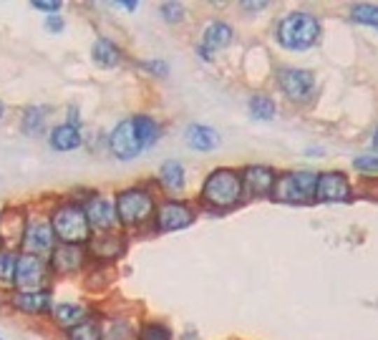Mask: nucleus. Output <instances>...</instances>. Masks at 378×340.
<instances>
[{
    "label": "nucleus",
    "mask_w": 378,
    "mask_h": 340,
    "mask_svg": "<svg viewBox=\"0 0 378 340\" xmlns=\"http://www.w3.org/2000/svg\"><path fill=\"white\" fill-rule=\"evenodd\" d=\"M10 302L13 308H18L20 313H31V315H41L50 310V295L46 290H38V292H15Z\"/></svg>",
    "instance_id": "nucleus-16"
},
{
    "label": "nucleus",
    "mask_w": 378,
    "mask_h": 340,
    "mask_svg": "<svg viewBox=\"0 0 378 340\" xmlns=\"http://www.w3.org/2000/svg\"><path fill=\"white\" fill-rule=\"evenodd\" d=\"M53 237H56V234H53L50 222L31 220L25 225V234H23V242H20V245L25 247V255H36V257H41V255L50 252Z\"/></svg>",
    "instance_id": "nucleus-9"
},
{
    "label": "nucleus",
    "mask_w": 378,
    "mask_h": 340,
    "mask_svg": "<svg viewBox=\"0 0 378 340\" xmlns=\"http://www.w3.org/2000/svg\"><path fill=\"white\" fill-rule=\"evenodd\" d=\"M187 144L192 146V149L209 151V149H214V146L220 144V136H217V132H214V129H209V126L195 124V126H189V129H187Z\"/></svg>",
    "instance_id": "nucleus-19"
},
{
    "label": "nucleus",
    "mask_w": 378,
    "mask_h": 340,
    "mask_svg": "<svg viewBox=\"0 0 378 340\" xmlns=\"http://www.w3.org/2000/svg\"><path fill=\"white\" fill-rule=\"evenodd\" d=\"M321 25L310 13H290L277 25V41L290 50H305L318 41Z\"/></svg>",
    "instance_id": "nucleus-1"
},
{
    "label": "nucleus",
    "mask_w": 378,
    "mask_h": 340,
    "mask_svg": "<svg viewBox=\"0 0 378 340\" xmlns=\"http://www.w3.org/2000/svg\"><path fill=\"white\" fill-rule=\"evenodd\" d=\"M356 167L360 171H378V159L376 157H360L356 159Z\"/></svg>",
    "instance_id": "nucleus-32"
},
{
    "label": "nucleus",
    "mask_w": 378,
    "mask_h": 340,
    "mask_svg": "<svg viewBox=\"0 0 378 340\" xmlns=\"http://www.w3.org/2000/svg\"><path fill=\"white\" fill-rule=\"evenodd\" d=\"M159 179H162L164 189H169V192H182L184 182H187V176H184V167L174 159H167L162 164V169H159Z\"/></svg>",
    "instance_id": "nucleus-20"
},
{
    "label": "nucleus",
    "mask_w": 378,
    "mask_h": 340,
    "mask_svg": "<svg viewBox=\"0 0 378 340\" xmlns=\"http://www.w3.org/2000/svg\"><path fill=\"white\" fill-rule=\"evenodd\" d=\"M242 184L250 189L252 194L262 197L267 194V192H272V187H275V171H272L270 167L252 164V167L245 169V174H242Z\"/></svg>",
    "instance_id": "nucleus-13"
},
{
    "label": "nucleus",
    "mask_w": 378,
    "mask_h": 340,
    "mask_svg": "<svg viewBox=\"0 0 378 340\" xmlns=\"http://www.w3.org/2000/svg\"><path fill=\"white\" fill-rule=\"evenodd\" d=\"M15 267H18V255L10 250H0V283L13 288L15 285Z\"/></svg>",
    "instance_id": "nucleus-24"
},
{
    "label": "nucleus",
    "mask_w": 378,
    "mask_h": 340,
    "mask_svg": "<svg viewBox=\"0 0 378 340\" xmlns=\"http://www.w3.org/2000/svg\"><path fill=\"white\" fill-rule=\"evenodd\" d=\"M154 212V199L146 189L132 187V189H121L116 194V214H119V222L126 227L141 225L146 222Z\"/></svg>",
    "instance_id": "nucleus-5"
},
{
    "label": "nucleus",
    "mask_w": 378,
    "mask_h": 340,
    "mask_svg": "<svg viewBox=\"0 0 378 340\" xmlns=\"http://www.w3.org/2000/svg\"><path fill=\"white\" fill-rule=\"evenodd\" d=\"M86 212V220L88 227L96 229L101 234H111L119 225V214H116V204H111L108 199L104 197H94V199H88V204L83 207Z\"/></svg>",
    "instance_id": "nucleus-7"
},
{
    "label": "nucleus",
    "mask_w": 378,
    "mask_h": 340,
    "mask_svg": "<svg viewBox=\"0 0 378 340\" xmlns=\"http://www.w3.org/2000/svg\"><path fill=\"white\" fill-rule=\"evenodd\" d=\"M46 283V264L36 255H18V267H15V285L18 292H38Z\"/></svg>",
    "instance_id": "nucleus-6"
},
{
    "label": "nucleus",
    "mask_w": 378,
    "mask_h": 340,
    "mask_svg": "<svg viewBox=\"0 0 378 340\" xmlns=\"http://www.w3.org/2000/svg\"><path fill=\"white\" fill-rule=\"evenodd\" d=\"M0 340H3V338H0Z\"/></svg>",
    "instance_id": "nucleus-40"
},
{
    "label": "nucleus",
    "mask_w": 378,
    "mask_h": 340,
    "mask_svg": "<svg viewBox=\"0 0 378 340\" xmlns=\"http://www.w3.org/2000/svg\"><path fill=\"white\" fill-rule=\"evenodd\" d=\"M50 262L58 272H74L83 264V250L78 245H61L56 247Z\"/></svg>",
    "instance_id": "nucleus-17"
},
{
    "label": "nucleus",
    "mask_w": 378,
    "mask_h": 340,
    "mask_svg": "<svg viewBox=\"0 0 378 340\" xmlns=\"http://www.w3.org/2000/svg\"><path fill=\"white\" fill-rule=\"evenodd\" d=\"M91 58H94V63L101 66V69H113V66H119L121 53L113 41H108V38H96L94 48H91Z\"/></svg>",
    "instance_id": "nucleus-18"
},
{
    "label": "nucleus",
    "mask_w": 378,
    "mask_h": 340,
    "mask_svg": "<svg viewBox=\"0 0 378 340\" xmlns=\"http://www.w3.org/2000/svg\"><path fill=\"white\" fill-rule=\"evenodd\" d=\"M121 6H124L126 10H134V8H136L139 3H134V0H124V3H121Z\"/></svg>",
    "instance_id": "nucleus-36"
},
{
    "label": "nucleus",
    "mask_w": 378,
    "mask_h": 340,
    "mask_svg": "<svg viewBox=\"0 0 378 340\" xmlns=\"http://www.w3.org/2000/svg\"><path fill=\"white\" fill-rule=\"evenodd\" d=\"M63 18H58V15H48V18H46V31L48 33H61L63 31Z\"/></svg>",
    "instance_id": "nucleus-33"
},
{
    "label": "nucleus",
    "mask_w": 378,
    "mask_h": 340,
    "mask_svg": "<svg viewBox=\"0 0 378 340\" xmlns=\"http://www.w3.org/2000/svg\"><path fill=\"white\" fill-rule=\"evenodd\" d=\"M36 10H46V13H50V15H56L58 10H61V0H33L31 3Z\"/></svg>",
    "instance_id": "nucleus-31"
},
{
    "label": "nucleus",
    "mask_w": 378,
    "mask_h": 340,
    "mask_svg": "<svg viewBox=\"0 0 378 340\" xmlns=\"http://www.w3.org/2000/svg\"><path fill=\"white\" fill-rule=\"evenodd\" d=\"M48 139H50V146L56 151H74L81 146V132H78V126L69 124V121L53 126Z\"/></svg>",
    "instance_id": "nucleus-15"
},
{
    "label": "nucleus",
    "mask_w": 378,
    "mask_h": 340,
    "mask_svg": "<svg viewBox=\"0 0 378 340\" xmlns=\"http://www.w3.org/2000/svg\"><path fill=\"white\" fill-rule=\"evenodd\" d=\"M277 81H280V88L283 94L288 96L290 101H305L310 94H313L315 78L310 71H300V69H283L277 73Z\"/></svg>",
    "instance_id": "nucleus-8"
},
{
    "label": "nucleus",
    "mask_w": 378,
    "mask_h": 340,
    "mask_svg": "<svg viewBox=\"0 0 378 340\" xmlns=\"http://www.w3.org/2000/svg\"><path fill=\"white\" fill-rule=\"evenodd\" d=\"M242 197V174L234 169H217L202 184V199L212 207H234Z\"/></svg>",
    "instance_id": "nucleus-2"
},
{
    "label": "nucleus",
    "mask_w": 378,
    "mask_h": 340,
    "mask_svg": "<svg viewBox=\"0 0 378 340\" xmlns=\"http://www.w3.org/2000/svg\"><path fill=\"white\" fill-rule=\"evenodd\" d=\"M245 6H247V8H258V10H260V8H265L267 3H245Z\"/></svg>",
    "instance_id": "nucleus-37"
},
{
    "label": "nucleus",
    "mask_w": 378,
    "mask_h": 340,
    "mask_svg": "<svg viewBox=\"0 0 378 340\" xmlns=\"http://www.w3.org/2000/svg\"><path fill=\"white\" fill-rule=\"evenodd\" d=\"M46 108L43 106H28L23 111V119H20V126H23V134L28 136H41L46 126Z\"/></svg>",
    "instance_id": "nucleus-23"
},
{
    "label": "nucleus",
    "mask_w": 378,
    "mask_h": 340,
    "mask_svg": "<svg viewBox=\"0 0 378 340\" xmlns=\"http://www.w3.org/2000/svg\"><path fill=\"white\" fill-rule=\"evenodd\" d=\"M230 41H232V28L222 23V20H214V23H209L204 28V41L200 45V53L204 58H209V50L225 48V45H230Z\"/></svg>",
    "instance_id": "nucleus-14"
},
{
    "label": "nucleus",
    "mask_w": 378,
    "mask_h": 340,
    "mask_svg": "<svg viewBox=\"0 0 378 340\" xmlns=\"http://www.w3.org/2000/svg\"><path fill=\"white\" fill-rule=\"evenodd\" d=\"M134 132H136V139L141 141V146H151L154 141H157L159 136H162V129H159V124L151 116H144V113H139V116H134Z\"/></svg>",
    "instance_id": "nucleus-22"
},
{
    "label": "nucleus",
    "mask_w": 378,
    "mask_h": 340,
    "mask_svg": "<svg viewBox=\"0 0 378 340\" xmlns=\"http://www.w3.org/2000/svg\"><path fill=\"white\" fill-rule=\"evenodd\" d=\"M50 227L58 239H63V245H78L88 237V220L78 204H61L50 217Z\"/></svg>",
    "instance_id": "nucleus-4"
},
{
    "label": "nucleus",
    "mask_w": 378,
    "mask_h": 340,
    "mask_svg": "<svg viewBox=\"0 0 378 340\" xmlns=\"http://www.w3.org/2000/svg\"><path fill=\"white\" fill-rule=\"evenodd\" d=\"M69 340H101V325L96 320H83L69 330Z\"/></svg>",
    "instance_id": "nucleus-25"
},
{
    "label": "nucleus",
    "mask_w": 378,
    "mask_h": 340,
    "mask_svg": "<svg viewBox=\"0 0 378 340\" xmlns=\"http://www.w3.org/2000/svg\"><path fill=\"white\" fill-rule=\"evenodd\" d=\"M74 121L78 124V108L71 106V108H69V124H74Z\"/></svg>",
    "instance_id": "nucleus-35"
},
{
    "label": "nucleus",
    "mask_w": 378,
    "mask_h": 340,
    "mask_svg": "<svg viewBox=\"0 0 378 340\" xmlns=\"http://www.w3.org/2000/svg\"><path fill=\"white\" fill-rule=\"evenodd\" d=\"M146 69L154 71V73H159V76L169 73V69H167V63H164V61H149V63H146Z\"/></svg>",
    "instance_id": "nucleus-34"
},
{
    "label": "nucleus",
    "mask_w": 378,
    "mask_h": 340,
    "mask_svg": "<svg viewBox=\"0 0 378 340\" xmlns=\"http://www.w3.org/2000/svg\"><path fill=\"white\" fill-rule=\"evenodd\" d=\"M3 111H6V108H3V104H0V119H3Z\"/></svg>",
    "instance_id": "nucleus-39"
},
{
    "label": "nucleus",
    "mask_w": 378,
    "mask_h": 340,
    "mask_svg": "<svg viewBox=\"0 0 378 340\" xmlns=\"http://www.w3.org/2000/svg\"><path fill=\"white\" fill-rule=\"evenodd\" d=\"M250 113L255 119H272L275 116V104H272L270 96H252L250 99Z\"/></svg>",
    "instance_id": "nucleus-26"
},
{
    "label": "nucleus",
    "mask_w": 378,
    "mask_h": 340,
    "mask_svg": "<svg viewBox=\"0 0 378 340\" xmlns=\"http://www.w3.org/2000/svg\"><path fill=\"white\" fill-rule=\"evenodd\" d=\"M50 313H53V318H56L58 325L69 327V330L74 325H78V323L86 320V308L74 305V302H61V305H56V308H50Z\"/></svg>",
    "instance_id": "nucleus-21"
},
{
    "label": "nucleus",
    "mask_w": 378,
    "mask_h": 340,
    "mask_svg": "<svg viewBox=\"0 0 378 340\" xmlns=\"http://www.w3.org/2000/svg\"><path fill=\"white\" fill-rule=\"evenodd\" d=\"M373 149L378 151V129H376V134H373Z\"/></svg>",
    "instance_id": "nucleus-38"
},
{
    "label": "nucleus",
    "mask_w": 378,
    "mask_h": 340,
    "mask_svg": "<svg viewBox=\"0 0 378 340\" xmlns=\"http://www.w3.org/2000/svg\"><path fill=\"white\" fill-rule=\"evenodd\" d=\"M108 146H111V151L116 154L119 159H134L141 154V141L136 139V132H134V121H121L116 129L111 132V136H108Z\"/></svg>",
    "instance_id": "nucleus-10"
},
{
    "label": "nucleus",
    "mask_w": 378,
    "mask_h": 340,
    "mask_svg": "<svg viewBox=\"0 0 378 340\" xmlns=\"http://www.w3.org/2000/svg\"><path fill=\"white\" fill-rule=\"evenodd\" d=\"M116 252H119V242L113 234H99L94 239V255H99V257H113Z\"/></svg>",
    "instance_id": "nucleus-27"
},
{
    "label": "nucleus",
    "mask_w": 378,
    "mask_h": 340,
    "mask_svg": "<svg viewBox=\"0 0 378 340\" xmlns=\"http://www.w3.org/2000/svg\"><path fill=\"white\" fill-rule=\"evenodd\" d=\"M141 340H172V333H169V327L151 323V325L144 327V333H141Z\"/></svg>",
    "instance_id": "nucleus-29"
},
{
    "label": "nucleus",
    "mask_w": 378,
    "mask_h": 340,
    "mask_svg": "<svg viewBox=\"0 0 378 340\" xmlns=\"http://www.w3.org/2000/svg\"><path fill=\"white\" fill-rule=\"evenodd\" d=\"M351 197L348 179L340 171H326L318 176V189H315V199L321 201H346Z\"/></svg>",
    "instance_id": "nucleus-12"
},
{
    "label": "nucleus",
    "mask_w": 378,
    "mask_h": 340,
    "mask_svg": "<svg viewBox=\"0 0 378 340\" xmlns=\"http://www.w3.org/2000/svg\"><path fill=\"white\" fill-rule=\"evenodd\" d=\"M157 222L162 232H174V229H184V227L192 225L195 222V212L187 204H182V201H164L159 207Z\"/></svg>",
    "instance_id": "nucleus-11"
},
{
    "label": "nucleus",
    "mask_w": 378,
    "mask_h": 340,
    "mask_svg": "<svg viewBox=\"0 0 378 340\" xmlns=\"http://www.w3.org/2000/svg\"><path fill=\"white\" fill-rule=\"evenodd\" d=\"M315 189H318V176L313 171H285L277 176L272 197L288 204H308L315 199Z\"/></svg>",
    "instance_id": "nucleus-3"
},
{
    "label": "nucleus",
    "mask_w": 378,
    "mask_h": 340,
    "mask_svg": "<svg viewBox=\"0 0 378 340\" xmlns=\"http://www.w3.org/2000/svg\"><path fill=\"white\" fill-rule=\"evenodd\" d=\"M353 18L358 20V23H365V25H373V28H378V6L360 3V6L353 8Z\"/></svg>",
    "instance_id": "nucleus-28"
},
{
    "label": "nucleus",
    "mask_w": 378,
    "mask_h": 340,
    "mask_svg": "<svg viewBox=\"0 0 378 340\" xmlns=\"http://www.w3.org/2000/svg\"><path fill=\"white\" fill-rule=\"evenodd\" d=\"M162 15H164V20H169V23H179V20L184 18V8L179 6V3H164Z\"/></svg>",
    "instance_id": "nucleus-30"
}]
</instances>
